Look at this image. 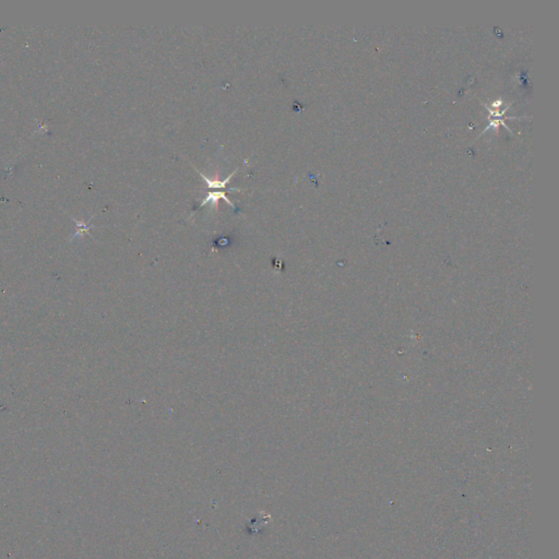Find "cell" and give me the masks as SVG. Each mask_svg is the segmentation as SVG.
Wrapping results in <instances>:
<instances>
[{
    "mask_svg": "<svg viewBox=\"0 0 559 559\" xmlns=\"http://www.w3.org/2000/svg\"><path fill=\"white\" fill-rule=\"evenodd\" d=\"M220 199H223V200H224L225 202H227V203L229 204V206H232V207H233V208H234L235 210H237V208H236V207H235V204H234V203H233L232 201H229V199H228V198L226 197V195H225V192H224V191L209 192V195H208V196H207L206 198H204V199H203L202 202H201V204H200V207H199V208H202L203 206H206V204H208V203H211V204H212V207H214V208H216V209H218V206H219V200H220Z\"/></svg>",
    "mask_w": 559,
    "mask_h": 559,
    "instance_id": "6da1fadb",
    "label": "cell"
},
{
    "mask_svg": "<svg viewBox=\"0 0 559 559\" xmlns=\"http://www.w3.org/2000/svg\"><path fill=\"white\" fill-rule=\"evenodd\" d=\"M236 170H237V169H235L233 173L230 174L227 177V178H225L224 180H217V179L216 180H210L208 177H206V175H203L202 173H200V176L204 179V181H206V184L209 188H214V189H217V188H225V187H226L227 184H228V181L230 180V178H232L234 174L236 173Z\"/></svg>",
    "mask_w": 559,
    "mask_h": 559,
    "instance_id": "7a4b0ae2",
    "label": "cell"
}]
</instances>
